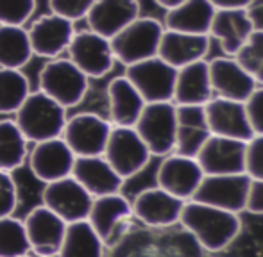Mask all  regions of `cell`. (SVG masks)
<instances>
[{
  "label": "cell",
  "mask_w": 263,
  "mask_h": 257,
  "mask_svg": "<svg viewBox=\"0 0 263 257\" xmlns=\"http://www.w3.org/2000/svg\"><path fill=\"white\" fill-rule=\"evenodd\" d=\"M179 223L210 252L226 250L242 230L240 215L199 200L184 202Z\"/></svg>",
  "instance_id": "obj_1"
},
{
  "label": "cell",
  "mask_w": 263,
  "mask_h": 257,
  "mask_svg": "<svg viewBox=\"0 0 263 257\" xmlns=\"http://www.w3.org/2000/svg\"><path fill=\"white\" fill-rule=\"evenodd\" d=\"M14 115V122L29 143L59 138L66 123V109L40 90L31 91Z\"/></svg>",
  "instance_id": "obj_2"
},
{
  "label": "cell",
  "mask_w": 263,
  "mask_h": 257,
  "mask_svg": "<svg viewBox=\"0 0 263 257\" xmlns=\"http://www.w3.org/2000/svg\"><path fill=\"white\" fill-rule=\"evenodd\" d=\"M38 90L68 109L84 100L90 90V79L68 57H54L40 70Z\"/></svg>",
  "instance_id": "obj_3"
},
{
  "label": "cell",
  "mask_w": 263,
  "mask_h": 257,
  "mask_svg": "<svg viewBox=\"0 0 263 257\" xmlns=\"http://www.w3.org/2000/svg\"><path fill=\"white\" fill-rule=\"evenodd\" d=\"M163 31H165V25L156 18L138 16L109 39L115 61L129 66L158 56Z\"/></svg>",
  "instance_id": "obj_4"
},
{
  "label": "cell",
  "mask_w": 263,
  "mask_h": 257,
  "mask_svg": "<svg viewBox=\"0 0 263 257\" xmlns=\"http://www.w3.org/2000/svg\"><path fill=\"white\" fill-rule=\"evenodd\" d=\"M135 128L153 156H168L176 146L177 105L172 100L147 102Z\"/></svg>",
  "instance_id": "obj_5"
},
{
  "label": "cell",
  "mask_w": 263,
  "mask_h": 257,
  "mask_svg": "<svg viewBox=\"0 0 263 257\" xmlns=\"http://www.w3.org/2000/svg\"><path fill=\"white\" fill-rule=\"evenodd\" d=\"M102 156L113 166V170L124 181H127V179L138 175L149 164L153 154L147 148L135 127L113 125Z\"/></svg>",
  "instance_id": "obj_6"
},
{
  "label": "cell",
  "mask_w": 263,
  "mask_h": 257,
  "mask_svg": "<svg viewBox=\"0 0 263 257\" xmlns=\"http://www.w3.org/2000/svg\"><path fill=\"white\" fill-rule=\"evenodd\" d=\"M251 184H253V179L246 172L204 175L192 200H199L202 204L215 205V207L240 215L247 207Z\"/></svg>",
  "instance_id": "obj_7"
},
{
  "label": "cell",
  "mask_w": 263,
  "mask_h": 257,
  "mask_svg": "<svg viewBox=\"0 0 263 257\" xmlns=\"http://www.w3.org/2000/svg\"><path fill=\"white\" fill-rule=\"evenodd\" d=\"M111 128L113 125L109 120L97 113H77L72 118H66L61 138L76 157L102 156Z\"/></svg>",
  "instance_id": "obj_8"
},
{
  "label": "cell",
  "mask_w": 263,
  "mask_h": 257,
  "mask_svg": "<svg viewBox=\"0 0 263 257\" xmlns=\"http://www.w3.org/2000/svg\"><path fill=\"white\" fill-rule=\"evenodd\" d=\"M125 77L140 91L145 102H168L174 98L177 70L154 56L125 66Z\"/></svg>",
  "instance_id": "obj_9"
},
{
  "label": "cell",
  "mask_w": 263,
  "mask_h": 257,
  "mask_svg": "<svg viewBox=\"0 0 263 257\" xmlns=\"http://www.w3.org/2000/svg\"><path fill=\"white\" fill-rule=\"evenodd\" d=\"M68 59L72 61L88 79H101L115 66V54L111 41L93 31L76 32L70 41Z\"/></svg>",
  "instance_id": "obj_10"
},
{
  "label": "cell",
  "mask_w": 263,
  "mask_h": 257,
  "mask_svg": "<svg viewBox=\"0 0 263 257\" xmlns=\"http://www.w3.org/2000/svg\"><path fill=\"white\" fill-rule=\"evenodd\" d=\"M68 223L45 205H36L24 218L29 248L34 257H55Z\"/></svg>",
  "instance_id": "obj_11"
},
{
  "label": "cell",
  "mask_w": 263,
  "mask_h": 257,
  "mask_svg": "<svg viewBox=\"0 0 263 257\" xmlns=\"http://www.w3.org/2000/svg\"><path fill=\"white\" fill-rule=\"evenodd\" d=\"M202 179H204V172L195 157L172 152L163 157L159 164L156 186L186 202L194 198Z\"/></svg>",
  "instance_id": "obj_12"
},
{
  "label": "cell",
  "mask_w": 263,
  "mask_h": 257,
  "mask_svg": "<svg viewBox=\"0 0 263 257\" xmlns=\"http://www.w3.org/2000/svg\"><path fill=\"white\" fill-rule=\"evenodd\" d=\"M42 204L55 212L66 223L86 220L91 207V197L72 175L45 184L42 193Z\"/></svg>",
  "instance_id": "obj_13"
},
{
  "label": "cell",
  "mask_w": 263,
  "mask_h": 257,
  "mask_svg": "<svg viewBox=\"0 0 263 257\" xmlns=\"http://www.w3.org/2000/svg\"><path fill=\"white\" fill-rule=\"evenodd\" d=\"M133 216L138 218L143 225L156 227H172L179 223L181 212L184 207V200L174 197L159 186L142 189L131 202Z\"/></svg>",
  "instance_id": "obj_14"
},
{
  "label": "cell",
  "mask_w": 263,
  "mask_h": 257,
  "mask_svg": "<svg viewBox=\"0 0 263 257\" xmlns=\"http://www.w3.org/2000/svg\"><path fill=\"white\" fill-rule=\"evenodd\" d=\"M27 161L32 175L43 184H49V182L72 175L76 154L59 136V138L34 143L31 154L27 156Z\"/></svg>",
  "instance_id": "obj_15"
},
{
  "label": "cell",
  "mask_w": 263,
  "mask_h": 257,
  "mask_svg": "<svg viewBox=\"0 0 263 257\" xmlns=\"http://www.w3.org/2000/svg\"><path fill=\"white\" fill-rule=\"evenodd\" d=\"M27 32L32 54L47 57V59H54L63 52H66L73 34H76V27H73V22L50 13L32 22Z\"/></svg>",
  "instance_id": "obj_16"
},
{
  "label": "cell",
  "mask_w": 263,
  "mask_h": 257,
  "mask_svg": "<svg viewBox=\"0 0 263 257\" xmlns=\"http://www.w3.org/2000/svg\"><path fill=\"white\" fill-rule=\"evenodd\" d=\"M204 113L210 132L213 136L240 139V141H249L254 136L243 102L213 97L204 104Z\"/></svg>",
  "instance_id": "obj_17"
},
{
  "label": "cell",
  "mask_w": 263,
  "mask_h": 257,
  "mask_svg": "<svg viewBox=\"0 0 263 257\" xmlns=\"http://www.w3.org/2000/svg\"><path fill=\"white\" fill-rule=\"evenodd\" d=\"M246 143L211 134L195 159L199 161L204 175L240 174L246 172Z\"/></svg>",
  "instance_id": "obj_18"
},
{
  "label": "cell",
  "mask_w": 263,
  "mask_h": 257,
  "mask_svg": "<svg viewBox=\"0 0 263 257\" xmlns=\"http://www.w3.org/2000/svg\"><path fill=\"white\" fill-rule=\"evenodd\" d=\"M213 93L229 100L246 102L256 90V80L238 65L233 56H222L208 61Z\"/></svg>",
  "instance_id": "obj_19"
},
{
  "label": "cell",
  "mask_w": 263,
  "mask_h": 257,
  "mask_svg": "<svg viewBox=\"0 0 263 257\" xmlns=\"http://www.w3.org/2000/svg\"><path fill=\"white\" fill-rule=\"evenodd\" d=\"M256 29L249 9H217L208 36L220 43L226 56H235Z\"/></svg>",
  "instance_id": "obj_20"
},
{
  "label": "cell",
  "mask_w": 263,
  "mask_h": 257,
  "mask_svg": "<svg viewBox=\"0 0 263 257\" xmlns=\"http://www.w3.org/2000/svg\"><path fill=\"white\" fill-rule=\"evenodd\" d=\"M210 39L208 34H190L165 29L159 41L158 57L179 70L190 63L204 59L210 50Z\"/></svg>",
  "instance_id": "obj_21"
},
{
  "label": "cell",
  "mask_w": 263,
  "mask_h": 257,
  "mask_svg": "<svg viewBox=\"0 0 263 257\" xmlns=\"http://www.w3.org/2000/svg\"><path fill=\"white\" fill-rule=\"evenodd\" d=\"M140 16L138 0H95L86 20L90 31L111 39Z\"/></svg>",
  "instance_id": "obj_22"
},
{
  "label": "cell",
  "mask_w": 263,
  "mask_h": 257,
  "mask_svg": "<svg viewBox=\"0 0 263 257\" xmlns=\"http://www.w3.org/2000/svg\"><path fill=\"white\" fill-rule=\"evenodd\" d=\"M72 177L93 198L118 193L124 186V179L113 170L104 156L76 157Z\"/></svg>",
  "instance_id": "obj_23"
},
{
  "label": "cell",
  "mask_w": 263,
  "mask_h": 257,
  "mask_svg": "<svg viewBox=\"0 0 263 257\" xmlns=\"http://www.w3.org/2000/svg\"><path fill=\"white\" fill-rule=\"evenodd\" d=\"M211 136L204 105H177V128L174 152L181 156L197 157Z\"/></svg>",
  "instance_id": "obj_24"
},
{
  "label": "cell",
  "mask_w": 263,
  "mask_h": 257,
  "mask_svg": "<svg viewBox=\"0 0 263 257\" xmlns=\"http://www.w3.org/2000/svg\"><path fill=\"white\" fill-rule=\"evenodd\" d=\"M147 102L125 75L117 77L107 84V108L109 122L115 127H135Z\"/></svg>",
  "instance_id": "obj_25"
},
{
  "label": "cell",
  "mask_w": 263,
  "mask_h": 257,
  "mask_svg": "<svg viewBox=\"0 0 263 257\" xmlns=\"http://www.w3.org/2000/svg\"><path fill=\"white\" fill-rule=\"evenodd\" d=\"M213 98L208 61L201 59L177 70L174 98L176 105H204Z\"/></svg>",
  "instance_id": "obj_26"
},
{
  "label": "cell",
  "mask_w": 263,
  "mask_h": 257,
  "mask_svg": "<svg viewBox=\"0 0 263 257\" xmlns=\"http://www.w3.org/2000/svg\"><path fill=\"white\" fill-rule=\"evenodd\" d=\"M133 216L131 202L120 191L95 197L91 200V207L88 212V222L95 229V232L102 238V241H109L115 230Z\"/></svg>",
  "instance_id": "obj_27"
},
{
  "label": "cell",
  "mask_w": 263,
  "mask_h": 257,
  "mask_svg": "<svg viewBox=\"0 0 263 257\" xmlns=\"http://www.w3.org/2000/svg\"><path fill=\"white\" fill-rule=\"evenodd\" d=\"M215 7L210 0H184L165 14V29L190 34H208Z\"/></svg>",
  "instance_id": "obj_28"
},
{
  "label": "cell",
  "mask_w": 263,
  "mask_h": 257,
  "mask_svg": "<svg viewBox=\"0 0 263 257\" xmlns=\"http://www.w3.org/2000/svg\"><path fill=\"white\" fill-rule=\"evenodd\" d=\"M55 257H104V241L88 220L72 222L66 225Z\"/></svg>",
  "instance_id": "obj_29"
},
{
  "label": "cell",
  "mask_w": 263,
  "mask_h": 257,
  "mask_svg": "<svg viewBox=\"0 0 263 257\" xmlns=\"http://www.w3.org/2000/svg\"><path fill=\"white\" fill-rule=\"evenodd\" d=\"M32 56L27 29L20 25H0V68L22 70L31 63Z\"/></svg>",
  "instance_id": "obj_30"
},
{
  "label": "cell",
  "mask_w": 263,
  "mask_h": 257,
  "mask_svg": "<svg viewBox=\"0 0 263 257\" xmlns=\"http://www.w3.org/2000/svg\"><path fill=\"white\" fill-rule=\"evenodd\" d=\"M27 138L14 120L0 118V170L11 172L24 166L27 161Z\"/></svg>",
  "instance_id": "obj_31"
},
{
  "label": "cell",
  "mask_w": 263,
  "mask_h": 257,
  "mask_svg": "<svg viewBox=\"0 0 263 257\" xmlns=\"http://www.w3.org/2000/svg\"><path fill=\"white\" fill-rule=\"evenodd\" d=\"M31 93V82L22 70L0 68V115H14Z\"/></svg>",
  "instance_id": "obj_32"
},
{
  "label": "cell",
  "mask_w": 263,
  "mask_h": 257,
  "mask_svg": "<svg viewBox=\"0 0 263 257\" xmlns=\"http://www.w3.org/2000/svg\"><path fill=\"white\" fill-rule=\"evenodd\" d=\"M31 254L24 220L14 215L0 218V257H22Z\"/></svg>",
  "instance_id": "obj_33"
},
{
  "label": "cell",
  "mask_w": 263,
  "mask_h": 257,
  "mask_svg": "<svg viewBox=\"0 0 263 257\" xmlns=\"http://www.w3.org/2000/svg\"><path fill=\"white\" fill-rule=\"evenodd\" d=\"M238 65L263 86V29H254L242 49L235 54Z\"/></svg>",
  "instance_id": "obj_34"
},
{
  "label": "cell",
  "mask_w": 263,
  "mask_h": 257,
  "mask_svg": "<svg viewBox=\"0 0 263 257\" xmlns=\"http://www.w3.org/2000/svg\"><path fill=\"white\" fill-rule=\"evenodd\" d=\"M36 11V0H0V25L24 27Z\"/></svg>",
  "instance_id": "obj_35"
},
{
  "label": "cell",
  "mask_w": 263,
  "mask_h": 257,
  "mask_svg": "<svg viewBox=\"0 0 263 257\" xmlns=\"http://www.w3.org/2000/svg\"><path fill=\"white\" fill-rule=\"evenodd\" d=\"M93 4L95 0H49L50 13L59 14L73 24L86 18L88 11L91 9Z\"/></svg>",
  "instance_id": "obj_36"
},
{
  "label": "cell",
  "mask_w": 263,
  "mask_h": 257,
  "mask_svg": "<svg viewBox=\"0 0 263 257\" xmlns=\"http://www.w3.org/2000/svg\"><path fill=\"white\" fill-rule=\"evenodd\" d=\"M246 174L253 181H263V134H254L246 143Z\"/></svg>",
  "instance_id": "obj_37"
},
{
  "label": "cell",
  "mask_w": 263,
  "mask_h": 257,
  "mask_svg": "<svg viewBox=\"0 0 263 257\" xmlns=\"http://www.w3.org/2000/svg\"><path fill=\"white\" fill-rule=\"evenodd\" d=\"M18 207V186L11 172L0 170V218L14 215Z\"/></svg>",
  "instance_id": "obj_38"
},
{
  "label": "cell",
  "mask_w": 263,
  "mask_h": 257,
  "mask_svg": "<svg viewBox=\"0 0 263 257\" xmlns=\"http://www.w3.org/2000/svg\"><path fill=\"white\" fill-rule=\"evenodd\" d=\"M247 118L254 134H263V86H256L246 102Z\"/></svg>",
  "instance_id": "obj_39"
},
{
  "label": "cell",
  "mask_w": 263,
  "mask_h": 257,
  "mask_svg": "<svg viewBox=\"0 0 263 257\" xmlns=\"http://www.w3.org/2000/svg\"><path fill=\"white\" fill-rule=\"evenodd\" d=\"M246 211L263 216V181H253L251 189H249V198H247Z\"/></svg>",
  "instance_id": "obj_40"
},
{
  "label": "cell",
  "mask_w": 263,
  "mask_h": 257,
  "mask_svg": "<svg viewBox=\"0 0 263 257\" xmlns=\"http://www.w3.org/2000/svg\"><path fill=\"white\" fill-rule=\"evenodd\" d=\"M215 9H247L253 0H210Z\"/></svg>",
  "instance_id": "obj_41"
},
{
  "label": "cell",
  "mask_w": 263,
  "mask_h": 257,
  "mask_svg": "<svg viewBox=\"0 0 263 257\" xmlns=\"http://www.w3.org/2000/svg\"><path fill=\"white\" fill-rule=\"evenodd\" d=\"M154 2H156L159 7H163L165 11H168V9H172V7L179 6V4L184 2V0H154Z\"/></svg>",
  "instance_id": "obj_42"
},
{
  "label": "cell",
  "mask_w": 263,
  "mask_h": 257,
  "mask_svg": "<svg viewBox=\"0 0 263 257\" xmlns=\"http://www.w3.org/2000/svg\"><path fill=\"white\" fill-rule=\"evenodd\" d=\"M22 257H34V255H32V254H27V255H22Z\"/></svg>",
  "instance_id": "obj_43"
}]
</instances>
